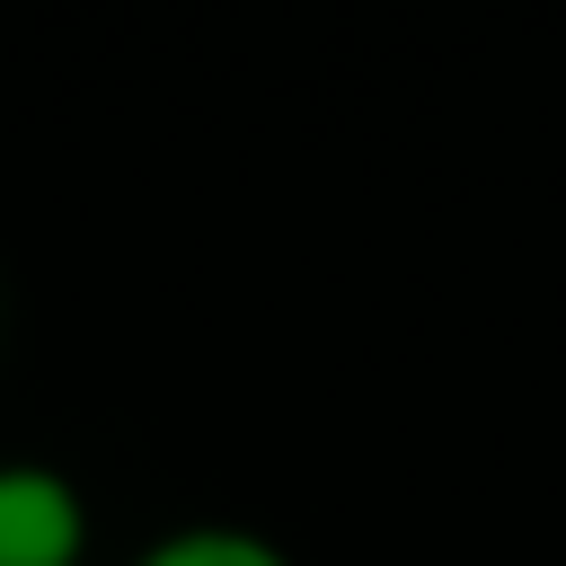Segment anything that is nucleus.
I'll use <instances>...</instances> for the list:
<instances>
[{"mask_svg":"<svg viewBox=\"0 0 566 566\" xmlns=\"http://www.w3.org/2000/svg\"><path fill=\"white\" fill-rule=\"evenodd\" d=\"M97 522L71 469L0 460V566H88Z\"/></svg>","mask_w":566,"mask_h":566,"instance_id":"nucleus-1","label":"nucleus"},{"mask_svg":"<svg viewBox=\"0 0 566 566\" xmlns=\"http://www.w3.org/2000/svg\"><path fill=\"white\" fill-rule=\"evenodd\" d=\"M124 566H301L283 539H265V531H248V522H177V531H159L150 548H133Z\"/></svg>","mask_w":566,"mask_h":566,"instance_id":"nucleus-2","label":"nucleus"}]
</instances>
